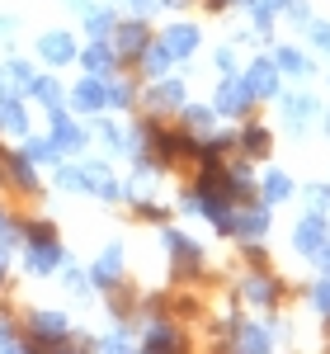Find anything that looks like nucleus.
Instances as JSON below:
<instances>
[{
  "instance_id": "obj_22",
  "label": "nucleus",
  "mask_w": 330,
  "mask_h": 354,
  "mask_svg": "<svg viewBox=\"0 0 330 354\" xmlns=\"http://www.w3.org/2000/svg\"><path fill=\"white\" fill-rule=\"evenodd\" d=\"M241 147H246L250 156H264V151H269V128H260V123H250L246 133H241Z\"/></svg>"
},
{
  "instance_id": "obj_29",
  "label": "nucleus",
  "mask_w": 330,
  "mask_h": 354,
  "mask_svg": "<svg viewBox=\"0 0 330 354\" xmlns=\"http://www.w3.org/2000/svg\"><path fill=\"white\" fill-rule=\"evenodd\" d=\"M57 185H61V189H85V170H71V165H66V170L57 175Z\"/></svg>"
},
{
  "instance_id": "obj_4",
  "label": "nucleus",
  "mask_w": 330,
  "mask_h": 354,
  "mask_svg": "<svg viewBox=\"0 0 330 354\" xmlns=\"http://www.w3.org/2000/svg\"><path fill=\"white\" fill-rule=\"evenodd\" d=\"M246 85H250V95H255V100H274V95H278V66H274V57H260V62L246 71Z\"/></svg>"
},
{
  "instance_id": "obj_3",
  "label": "nucleus",
  "mask_w": 330,
  "mask_h": 354,
  "mask_svg": "<svg viewBox=\"0 0 330 354\" xmlns=\"http://www.w3.org/2000/svg\"><path fill=\"white\" fill-rule=\"evenodd\" d=\"M38 57H43L48 66H66V62H76V38H71L66 28H52V33L38 38Z\"/></svg>"
},
{
  "instance_id": "obj_11",
  "label": "nucleus",
  "mask_w": 330,
  "mask_h": 354,
  "mask_svg": "<svg viewBox=\"0 0 330 354\" xmlns=\"http://www.w3.org/2000/svg\"><path fill=\"white\" fill-rule=\"evenodd\" d=\"M81 62H85V71H90V76H104V71H113V66H118V53H113L109 43L99 38L95 48H85V53H81Z\"/></svg>"
},
{
  "instance_id": "obj_14",
  "label": "nucleus",
  "mask_w": 330,
  "mask_h": 354,
  "mask_svg": "<svg viewBox=\"0 0 330 354\" xmlns=\"http://www.w3.org/2000/svg\"><path fill=\"white\" fill-rule=\"evenodd\" d=\"M165 48L175 57H189L193 48H198V28L193 24H170V33H165Z\"/></svg>"
},
{
  "instance_id": "obj_10",
  "label": "nucleus",
  "mask_w": 330,
  "mask_h": 354,
  "mask_svg": "<svg viewBox=\"0 0 330 354\" xmlns=\"http://www.w3.org/2000/svg\"><path fill=\"white\" fill-rule=\"evenodd\" d=\"M137 62H142V71H146V76H165V71H170V62H175V53L165 48V38H161V43H146V48L137 53Z\"/></svg>"
},
{
  "instance_id": "obj_32",
  "label": "nucleus",
  "mask_w": 330,
  "mask_h": 354,
  "mask_svg": "<svg viewBox=\"0 0 330 354\" xmlns=\"http://www.w3.org/2000/svg\"><path fill=\"white\" fill-rule=\"evenodd\" d=\"M307 33H311V38H316V43L330 53V24H316V19H311V24H307Z\"/></svg>"
},
{
  "instance_id": "obj_24",
  "label": "nucleus",
  "mask_w": 330,
  "mask_h": 354,
  "mask_svg": "<svg viewBox=\"0 0 330 354\" xmlns=\"http://www.w3.org/2000/svg\"><path fill=\"white\" fill-rule=\"evenodd\" d=\"M28 95H33L38 104H48V109H57V104H61V90H57V81H33V85H28Z\"/></svg>"
},
{
  "instance_id": "obj_8",
  "label": "nucleus",
  "mask_w": 330,
  "mask_h": 354,
  "mask_svg": "<svg viewBox=\"0 0 330 354\" xmlns=\"http://www.w3.org/2000/svg\"><path fill=\"white\" fill-rule=\"evenodd\" d=\"M165 245H170L175 265H179L184 274H198V265H203V255H198V245H193L189 236H179V232H165Z\"/></svg>"
},
{
  "instance_id": "obj_43",
  "label": "nucleus",
  "mask_w": 330,
  "mask_h": 354,
  "mask_svg": "<svg viewBox=\"0 0 330 354\" xmlns=\"http://www.w3.org/2000/svg\"><path fill=\"white\" fill-rule=\"evenodd\" d=\"M0 274H5V250H0Z\"/></svg>"
},
{
  "instance_id": "obj_38",
  "label": "nucleus",
  "mask_w": 330,
  "mask_h": 354,
  "mask_svg": "<svg viewBox=\"0 0 330 354\" xmlns=\"http://www.w3.org/2000/svg\"><path fill=\"white\" fill-rule=\"evenodd\" d=\"M151 5H156V0H133V10H137V15H146Z\"/></svg>"
},
{
  "instance_id": "obj_26",
  "label": "nucleus",
  "mask_w": 330,
  "mask_h": 354,
  "mask_svg": "<svg viewBox=\"0 0 330 354\" xmlns=\"http://www.w3.org/2000/svg\"><path fill=\"white\" fill-rule=\"evenodd\" d=\"M10 175H14V185H24V189H33V165H28V151L10 161Z\"/></svg>"
},
{
  "instance_id": "obj_27",
  "label": "nucleus",
  "mask_w": 330,
  "mask_h": 354,
  "mask_svg": "<svg viewBox=\"0 0 330 354\" xmlns=\"http://www.w3.org/2000/svg\"><path fill=\"white\" fill-rule=\"evenodd\" d=\"M311 307H316L321 317H330V279H321V283L311 288Z\"/></svg>"
},
{
  "instance_id": "obj_9",
  "label": "nucleus",
  "mask_w": 330,
  "mask_h": 354,
  "mask_svg": "<svg viewBox=\"0 0 330 354\" xmlns=\"http://www.w3.org/2000/svg\"><path fill=\"white\" fill-rule=\"evenodd\" d=\"M250 100H255V95H250L246 81H226V85L217 90V113H246Z\"/></svg>"
},
{
  "instance_id": "obj_35",
  "label": "nucleus",
  "mask_w": 330,
  "mask_h": 354,
  "mask_svg": "<svg viewBox=\"0 0 330 354\" xmlns=\"http://www.w3.org/2000/svg\"><path fill=\"white\" fill-rule=\"evenodd\" d=\"M66 288H76V293H85V274H81V270H66Z\"/></svg>"
},
{
  "instance_id": "obj_1",
  "label": "nucleus",
  "mask_w": 330,
  "mask_h": 354,
  "mask_svg": "<svg viewBox=\"0 0 330 354\" xmlns=\"http://www.w3.org/2000/svg\"><path fill=\"white\" fill-rule=\"evenodd\" d=\"M61 265V245H57L52 222H28V270L48 274Z\"/></svg>"
},
{
  "instance_id": "obj_18",
  "label": "nucleus",
  "mask_w": 330,
  "mask_h": 354,
  "mask_svg": "<svg viewBox=\"0 0 330 354\" xmlns=\"http://www.w3.org/2000/svg\"><path fill=\"white\" fill-rule=\"evenodd\" d=\"M146 100H151L156 109H179V104H184V85H179V81H161Z\"/></svg>"
},
{
  "instance_id": "obj_37",
  "label": "nucleus",
  "mask_w": 330,
  "mask_h": 354,
  "mask_svg": "<svg viewBox=\"0 0 330 354\" xmlns=\"http://www.w3.org/2000/svg\"><path fill=\"white\" fill-rule=\"evenodd\" d=\"M5 326H10V322L0 317V345H14V340H10V330H5Z\"/></svg>"
},
{
  "instance_id": "obj_12",
  "label": "nucleus",
  "mask_w": 330,
  "mask_h": 354,
  "mask_svg": "<svg viewBox=\"0 0 330 354\" xmlns=\"http://www.w3.org/2000/svg\"><path fill=\"white\" fill-rule=\"evenodd\" d=\"M246 302H255V307H274L278 302V279H269V274L246 279Z\"/></svg>"
},
{
  "instance_id": "obj_25",
  "label": "nucleus",
  "mask_w": 330,
  "mask_h": 354,
  "mask_svg": "<svg viewBox=\"0 0 330 354\" xmlns=\"http://www.w3.org/2000/svg\"><path fill=\"white\" fill-rule=\"evenodd\" d=\"M269 345H274V335H269V330H260V326L241 330V350H269Z\"/></svg>"
},
{
  "instance_id": "obj_5",
  "label": "nucleus",
  "mask_w": 330,
  "mask_h": 354,
  "mask_svg": "<svg viewBox=\"0 0 330 354\" xmlns=\"http://www.w3.org/2000/svg\"><path fill=\"white\" fill-rule=\"evenodd\" d=\"M33 340L28 345H66V317H57V312H33Z\"/></svg>"
},
{
  "instance_id": "obj_13",
  "label": "nucleus",
  "mask_w": 330,
  "mask_h": 354,
  "mask_svg": "<svg viewBox=\"0 0 330 354\" xmlns=\"http://www.w3.org/2000/svg\"><path fill=\"white\" fill-rule=\"evenodd\" d=\"M283 118L293 123V128H302L316 118V100L311 95H283Z\"/></svg>"
},
{
  "instance_id": "obj_15",
  "label": "nucleus",
  "mask_w": 330,
  "mask_h": 354,
  "mask_svg": "<svg viewBox=\"0 0 330 354\" xmlns=\"http://www.w3.org/2000/svg\"><path fill=\"white\" fill-rule=\"evenodd\" d=\"M118 274H123V250L109 245V250L95 260V283H118Z\"/></svg>"
},
{
  "instance_id": "obj_39",
  "label": "nucleus",
  "mask_w": 330,
  "mask_h": 354,
  "mask_svg": "<svg viewBox=\"0 0 330 354\" xmlns=\"http://www.w3.org/2000/svg\"><path fill=\"white\" fill-rule=\"evenodd\" d=\"M10 236H14V232H10V227H5V218H0V241H10Z\"/></svg>"
},
{
  "instance_id": "obj_17",
  "label": "nucleus",
  "mask_w": 330,
  "mask_h": 354,
  "mask_svg": "<svg viewBox=\"0 0 330 354\" xmlns=\"http://www.w3.org/2000/svg\"><path fill=\"white\" fill-rule=\"evenodd\" d=\"M142 48H146V24L142 19L118 24V53H142Z\"/></svg>"
},
{
  "instance_id": "obj_19",
  "label": "nucleus",
  "mask_w": 330,
  "mask_h": 354,
  "mask_svg": "<svg viewBox=\"0 0 330 354\" xmlns=\"http://www.w3.org/2000/svg\"><path fill=\"white\" fill-rule=\"evenodd\" d=\"M85 189L99 194V198H118V185L109 180V170H104V165H85Z\"/></svg>"
},
{
  "instance_id": "obj_31",
  "label": "nucleus",
  "mask_w": 330,
  "mask_h": 354,
  "mask_svg": "<svg viewBox=\"0 0 330 354\" xmlns=\"http://www.w3.org/2000/svg\"><path fill=\"white\" fill-rule=\"evenodd\" d=\"M170 345H175L170 330H151V335H146V350H170Z\"/></svg>"
},
{
  "instance_id": "obj_30",
  "label": "nucleus",
  "mask_w": 330,
  "mask_h": 354,
  "mask_svg": "<svg viewBox=\"0 0 330 354\" xmlns=\"http://www.w3.org/2000/svg\"><path fill=\"white\" fill-rule=\"evenodd\" d=\"M109 104H118V109H123V104H133V90H128L123 81H109Z\"/></svg>"
},
{
  "instance_id": "obj_6",
  "label": "nucleus",
  "mask_w": 330,
  "mask_h": 354,
  "mask_svg": "<svg viewBox=\"0 0 330 354\" xmlns=\"http://www.w3.org/2000/svg\"><path fill=\"white\" fill-rule=\"evenodd\" d=\"M71 104H76V109H85V113L104 109V104H109V81H99V76L81 81L76 90H71Z\"/></svg>"
},
{
  "instance_id": "obj_41",
  "label": "nucleus",
  "mask_w": 330,
  "mask_h": 354,
  "mask_svg": "<svg viewBox=\"0 0 330 354\" xmlns=\"http://www.w3.org/2000/svg\"><path fill=\"white\" fill-rule=\"evenodd\" d=\"M208 5H213V10H222V5H231V0H208Z\"/></svg>"
},
{
  "instance_id": "obj_20",
  "label": "nucleus",
  "mask_w": 330,
  "mask_h": 354,
  "mask_svg": "<svg viewBox=\"0 0 330 354\" xmlns=\"http://www.w3.org/2000/svg\"><path fill=\"white\" fill-rule=\"evenodd\" d=\"M274 66H278V71H288V76H307V71H311V62H307L298 48H278V53H274Z\"/></svg>"
},
{
  "instance_id": "obj_28",
  "label": "nucleus",
  "mask_w": 330,
  "mask_h": 354,
  "mask_svg": "<svg viewBox=\"0 0 330 354\" xmlns=\"http://www.w3.org/2000/svg\"><path fill=\"white\" fill-rule=\"evenodd\" d=\"M24 151H28V161H52V156H57L52 142H28Z\"/></svg>"
},
{
  "instance_id": "obj_33",
  "label": "nucleus",
  "mask_w": 330,
  "mask_h": 354,
  "mask_svg": "<svg viewBox=\"0 0 330 354\" xmlns=\"http://www.w3.org/2000/svg\"><path fill=\"white\" fill-rule=\"evenodd\" d=\"M184 118H189L193 128H208V123H213V113H208V109H184Z\"/></svg>"
},
{
  "instance_id": "obj_23",
  "label": "nucleus",
  "mask_w": 330,
  "mask_h": 354,
  "mask_svg": "<svg viewBox=\"0 0 330 354\" xmlns=\"http://www.w3.org/2000/svg\"><path fill=\"white\" fill-rule=\"evenodd\" d=\"M85 28H90L95 38H109L113 28H118V19H113L109 10H90V15H85Z\"/></svg>"
},
{
  "instance_id": "obj_2",
  "label": "nucleus",
  "mask_w": 330,
  "mask_h": 354,
  "mask_svg": "<svg viewBox=\"0 0 330 354\" xmlns=\"http://www.w3.org/2000/svg\"><path fill=\"white\" fill-rule=\"evenodd\" d=\"M293 250H298V255H321V250H326V218H321V213H307V218L293 227Z\"/></svg>"
},
{
  "instance_id": "obj_21",
  "label": "nucleus",
  "mask_w": 330,
  "mask_h": 354,
  "mask_svg": "<svg viewBox=\"0 0 330 354\" xmlns=\"http://www.w3.org/2000/svg\"><path fill=\"white\" fill-rule=\"evenodd\" d=\"M288 194H293V180H288L283 170H269V175H264V198H269V203H283Z\"/></svg>"
},
{
  "instance_id": "obj_34",
  "label": "nucleus",
  "mask_w": 330,
  "mask_h": 354,
  "mask_svg": "<svg viewBox=\"0 0 330 354\" xmlns=\"http://www.w3.org/2000/svg\"><path fill=\"white\" fill-rule=\"evenodd\" d=\"M231 66H236V57H231V48H222V53H217V71H222V76H231Z\"/></svg>"
},
{
  "instance_id": "obj_44",
  "label": "nucleus",
  "mask_w": 330,
  "mask_h": 354,
  "mask_svg": "<svg viewBox=\"0 0 330 354\" xmlns=\"http://www.w3.org/2000/svg\"><path fill=\"white\" fill-rule=\"evenodd\" d=\"M326 133H330V118H326Z\"/></svg>"
},
{
  "instance_id": "obj_36",
  "label": "nucleus",
  "mask_w": 330,
  "mask_h": 354,
  "mask_svg": "<svg viewBox=\"0 0 330 354\" xmlns=\"http://www.w3.org/2000/svg\"><path fill=\"white\" fill-rule=\"evenodd\" d=\"M307 203H316V208H321V203H330V189H311V194H307Z\"/></svg>"
},
{
  "instance_id": "obj_42",
  "label": "nucleus",
  "mask_w": 330,
  "mask_h": 354,
  "mask_svg": "<svg viewBox=\"0 0 330 354\" xmlns=\"http://www.w3.org/2000/svg\"><path fill=\"white\" fill-rule=\"evenodd\" d=\"M165 5H189V0H165Z\"/></svg>"
},
{
  "instance_id": "obj_7",
  "label": "nucleus",
  "mask_w": 330,
  "mask_h": 354,
  "mask_svg": "<svg viewBox=\"0 0 330 354\" xmlns=\"http://www.w3.org/2000/svg\"><path fill=\"white\" fill-rule=\"evenodd\" d=\"M52 147H57V151H81V147H85V133L61 109H52Z\"/></svg>"
},
{
  "instance_id": "obj_16",
  "label": "nucleus",
  "mask_w": 330,
  "mask_h": 354,
  "mask_svg": "<svg viewBox=\"0 0 330 354\" xmlns=\"http://www.w3.org/2000/svg\"><path fill=\"white\" fill-rule=\"evenodd\" d=\"M231 232L255 241V236H264V232H269V213H264V208H250V213H241V218H236V227H231Z\"/></svg>"
},
{
  "instance_id": "obj_40",
  "label": "nucleus",
  "mask_w": 330,
  "mask_h": 354,
  "mask_svg": "<svg viewBox=\"0 0 330 354\" xmlns=\"http://www.w3.org/2000/svg\"><path fill=\"white\" fill-rule=\"evenodd\" d=\"M316 260H321V265H326V270H330V245H326V250H321V255H316Z\"/></svg>"
}]
</instances>
